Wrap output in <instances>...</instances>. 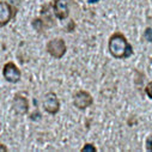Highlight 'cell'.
Returning <instances> with one entry per match:
<instances>
[{
    "mask_svg": "<svg viewBox=\"0 0 152 152\" xmlns=\"http://www.w3.org/2000/svg\"><path fill=\"white\" fill-rule=\"evenodd\" d=\"M109 53L115 59H127L133 54V48L127 41L124 34L121 32H114L108 42Z\"/></svg>",
    "mask_w": 152,
    "mask_h": 152,
    "instance_id": "1",
    "label": "cell"
},
{
    "mask_svg": "<svg viewBox=\"0 0 152 152\" xmlns=\"http://www.w3.org/2000/svg\"><path fill=\"white\" fill-rule=\"evenodd\" d=\"M42 105H43V109L48 114H50V115L58 114L60 110V101H59L56 94L53 91L47 92L42 99Z\"/></svg>",
    "mask_w": 152,
    "mask_h": 152,
    "instance_id": "3",
    "label": "cell"
},
{
    "mask_svg": "<svg viewBox=\"0 0 152 152\" xmlns=\"http://www.w3.org/2000/svg\"><path fill=\"white\" fill-rule=\"evenodd\" d=\"M92 103H94V99L91 94L85 90H78L73 95V105L80 110L89 108Z\"/></svg>",
    "mask_w": 152,
    "mask_h": 152,
    "instance_id": "4",
    "label": "cell"
},
{
    "mask_svg": "<svg viewBox=\"0 0 152 152\" xmlns=\"http://www.w3.org/2000/svg\"><path fill=\"white\" fill-rule=\"evenodd\" d=\"M145 94H146V96H147L150 99H152V80L148 82V84L146 85V88H145Z\"/></svg>",
    "mask_w": 152,
    "mask_h": 152,
    "instance_id": "11",
    "label": "cell"
},
{
    "mask_svg": "<svg viewBox=\"0 0 152 152\" xmlns=\"http://www.w3.org/2000/svg\"><path fill=\"white\" fill-rule=\"evenodd\" d=\"M52 6L58 19L64 20L69 16V0H53Z\"/></svg>",
    "mask_w": 152,
    "mask_h": 152,
    "instance_id": "6",
    "label": "cell"
},
{
    "mask_svg": "<svg viewBox=\"0 0 152 152\" xmlns=\"http://www.w3.org/2000/svg\"><path fill=\"white\" fill-rule=\"evenodd\" d=\"M3 75L9 83H18L22 77L20 69L13 62H6L3 67Z\"/></svg>",
    "mask_w": 152,
    "mask_h": 152,
    "instance_id": "5",
    "label": "cell"
},
{
    "mask_svg": "<svg viewBox=\"0 0 152 152\" xmlns=\"http://www.w3.org/2000/svg\"><path fill=\"white\" fill-rule=\"evenodd\" d=\"M144 39L147 42H152V28H147L144 32Z\"/></svg>",
    "mask_w": 152,
    "mask_h": 152,
    "instance_id": "10",
    "label": "cell"
},
{
    "mask_svg": "<svg viewBox=\"0 0 152 152\" xmlns=\"http://www.w3.org/2000/svg\"><path fill=\"white\" fill-rule=\"evenodd\" d=\"M15 10L6 1H0V26H5L15 16Z\"/></svg>",
    "mask_w": 152,
    "mask_h": 152,
    "instance_id": "8",
    "label": "cell"
},
{
    "mask_svg": "<svg viewBox=\"0 0 152 152\" xmlns=\"http://www.w3.org/2000/svg\"><path fill=\"white\" fill-rule=\"evenodd\" d=\"M12 108H13V110H15V113L17 114V115H25V114H28L29 102H28L26 97L20 95V94L15 95L13 101H12Z\"/></svg>",
    "mask_w": 152,
    "mask_h": 152,
    "instance_id": "7",
    "label": "cell"
},
{
    "mask_svg": "<svg viewBox=\"0 0 152 152\" xmlns=\"http://www.w3.org/2000/svg\"><path fill=\"white\" fill-rule=\"evenodd\" d=\"M47 52L54 59H61L66 52L67 47L62 39H53L47 43Z\"/></svg>",
    "mask_w": 152,
    "mask_h": 152,
    "instance_id": "2",
    "label": "cell"
},
{
    "mask_svg": "<svg viewBox=\"0 0 152 152\" xmlns=\"http://www.w3.org/2000/svg\"><path fill=\"white\" fill-rule=\"evenodd\" d=\"M82 152H97V148L92 144H85L82 148Z\"/></svg>",
    "mask_w": 152,
    "mask_h": 152,
    "instance_id": "9",
    "label": "cell"
},
{
    "mask_svg": "<svg viewBox=\"0 0 152 152\" xmlns=\"http://www.w3.org/2000/svg\"><path fill=\"white\" fill-rule=\"evenodd\" d=\"M146 150L152 152V134L148 135L147 139H146Z\"/></svg>",
    "mask_w": 152,
    "mask_h": 152,
    "instance_id": "12",
    "label": "cell"
}]
</instances>
